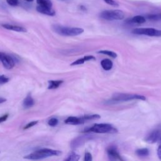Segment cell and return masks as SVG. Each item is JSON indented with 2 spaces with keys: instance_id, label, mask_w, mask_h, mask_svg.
Wrapping results in <instances>:
<instances>
[{
  "instance_id": "obj_1",
  "label": "cell",
  "mask_w": 161,
  "mask_h": 161,
  "mask_svg": "<svg viewBox=\"0 0 161 161\" xmlns=\"http://www.w3.org/2000/svg\"><path fill=\"white\" fill-rule=\"evenodd\" d=\"M62 154L59 150H53L50 149H42L35 151L34 152L24 157L29 160H41L51 156H58Z\"/></svg>"
},
{
  "instance_id": "obj_2",
  "label": "cell",
  "mask_w": 161,
  "mask_h": 161,
  "mask_svg": "<svg viewBox=\"0 0 161 161\" xmlns=\"http://www.w3.org/2000/svg\"><path fill=\"white\" fill-rule=\"evenodd\" d=\"M83 132H94L96 133H117V129L108 123H96L92 127L85 129Z\"/></svg>"
},
{
  "instance_id": "obj_3",
  "label": "cell",
  "mask_w": 161,
  "mask_h": 161,
  "mask_svg": "<svg viewBox=\"0 0 161 161\" xmlns=\"http://www.w3.org/2000/svg\"><path fill=\"white\" fill-rule=\"evenodd\" d=\"M53 30L55 32L62 36H77L84 32V30L81 28L78 27H68V26H64L61 25H53Z\"/></svg>"
},
{
  "instance_id": "obj_4",
  "label": "cell",
  "mask_w": 161,
  "mask_h": 161,
  "mask_svg": "<svg viewBox=\"0 0 161 161\" xmlns=\"http://www.w3.org/2000/svg\"><path fill=\"white\" fill-rule=\"evenodd\" d=\"M134 100H146L144 96L136 95V94H130V93H116L114 94L111 98V101L112 102H124Z\"/></svg>"
},
{
  "instance_id": "obj_5",
  "label": "cell",
  "mask_w": 161,
  "mask_h": 161,
  "mask_svg": "<svg viewBox=\"0 0 161 161\" xmlns=\"http://www.w3.org/2000/svg\"><path fill=\"white\" fill-rule=\"evenodd\" d=\"M100 16L106 20H121L124 19L125 14L123 11L120 10H105L101 13Z\"/></svg>"
},
{
  "instance_id": "obj_6",
  "label": "cell",
  "mask_w": 161,
  "mask_h": 161,
  "mask_svg": "<svg viewBox=\"0 0 161 161\" xmlns=\"http://www.w3.org/2000/svg\"><path fill=\"white\" fill-rule=\"evenodd\" d=\"M132 33L137 35H145L150 37H161V30L153 28H135Z\"/></svg>"
},
{
  "instance_id": "obj_7",
  "label": "cell",
  "mask_w": 161,
  "mask_h": 161,
  "mask_svg": "<svg viewBox=\"0 0 161 161\" xmlns=\"http://www.w3.org/2000/svg\"><path fill=\"white\" fill-rule=\"evenodd\" d=\"M0 61H1L4 68L7 69H13L15 65L14 58L3 52H0Z\"/></svg>"
},
{
  "instance_id": "obj_8",
  "label": "cell",
  "mask_w": 161,
  "mask_h": 161,
  "mask_svg": "<svg viewBox=\"0 0 161 161\" xmlns=\"http://www.w3.org/2000/svg\"><path fill=\"white\" fill-rule=\"evenodd\" d=\"M161 137V130H155L150 133L149 135L145 138V141L149 144H154V143L159 141Z\"/></svg>"
},
{
  "instance_id": "obj_9",
  "label": "cell",
  "mask_w": 161,
  "mask_h": 161,
  "mask_svg": "<svg viewBox=\"0 0 161 161\" xmlns=\"http://www.w3.org/2000/svg\"><path fill=\"white\" fill-rule=\"evenodd\" d=\"M108 157L110 160H123V159L121 157V155L118 152L117 150L115 147H110L107 150Z\"/></svg>"
},
{
  "instance_id": "obj_10",
  "label": "cell",
  "mask_w": 161,
  "mask_h": 161,
  "mask_svg": "<svg viewBox=\"0 0 161 161\" xmlns=\"http://www.w3.org/2000/svg\"><path fill=\"white\" fill-rule=\"evenodd\" d=\"M37 11L43 15L48 16H54L56 15L55 11L52 10V8H48L47 6L38 5L37 6Z\"/></svg>"
},
{
  "instance_id": "obj_11",
  "label": "cell",
  "mask_w": 161,
  "mask_h": 161,
  "mask_svg": "<svg viewBox=\"0 0 161 161\" xmlns=\"http://www.w3.org/2000/svg\"><path fill=\"white\" fill-rule=\"evenodd\" d=\"M1 26L4 28L9 30L15 31V32H26V31H27L26 28L17 25H13L10 24H1Z\"/></svg>"
},
{
  "instance_id": "obj_12",
  "label": "cell",
  "mask_w": 161,
  "mask_h": 161,
  "mask_svg": "<svg viewBox=\"0 0 161 161\" xmlns=\"http://www.w3.org/2000/svg\"><path fill=\"white\" fill-rule=\"evenodd\" d=\"M65 123L69 125H80L85 123V121L83 117H70L65 120Z\"/></svg>"
},
{
  "instance_id": "obj_13",
  "label": "cell",
  "mask_w": 161,
  "mask_h": 161,
  "mask_svg": "<svg viewBox=\"0 0 161 161\" xmlns=\"http://www.w3.org/2000/svg\"><path fill=\"white\" fill-rule=\"evenodd\" d=\"M95 59H96L95 57L93 56H84L83 58H80V59L74 61L71 64V66H78L80 64H83L86 61H89L95 60Z\"/></svg>"
},
{
  "instance_id": "obj_14",
  "label": "cell",
  "mask_w": 161,
  "mask_h": 161,
  "mask_svg": "<svg viewBox=\"0 0 161 161\" xmlns=\"http://www.w3.org/2000/svg\"><path fill=\"white\" fill-rule=\"evenodd\" d=\"M101 66L105 71H110L113 68V62L108 59H105L101 61Z\"/></svg>"
},
{
  "instance_id": "obj_15",
  "label": "cell",
  "mask_w": 161,
  "mask_h": 161,
  "mask_svg": "<svg viewBox=\"0 0 161 161\" xmlns=\"http://www.w3.org/2000/svg\"><path fill=\"white\" fill-rule=\"evenodd\" d=\"M34 104H35L34 100L33 99L32 97L30 95H28L26 97V98L24 101V103H23L24 108L26 109H28L30 108V107L33 106Z\"/></svg>"
},
{
  "instance_id": "obj_16",
  "label": "cell",
  "mask_w": 161,
  "mask_h": 161,
  "mask_svg": "<svg viewBox=\"0 0 161 161\" xmlns=\"http://www.w3.org/2000/svg\"><path fill=\"white\" fill-rule=\"evenodd\" d=\"M64 83L63 80H49L48 81V89H54L59 88L61 85Z\"/></svg>"
},
{
  "instance_id": "obj_17",
  "label": "cell",
  "mask_w": 161,
  "mask_h": 161,
  "mask_svg": "<svg viewBox=\"0 0 161 161\" xmlns=\"http://www.w3.org/2000/svg\"><path fill=\"white\" fill-rule=\"evenodd\" d=\"M131 23H133V24H144L146 21L145 18L140 16V15H137L133 17L132 19L130 20Z\"/></svg>"
},
{
  "instance_id": "obj_18",
  "label": "cell",
  "mask_w": 161,
  "mask_h": 161,
  "mask_svg": "<svg viewBox=\"0 0 161 161\" xmlns=\"http://www.w3.org/2000/svg\"><path fill=\"white\" fill-rule=\"evenodd\" d=\"M136 154L140 157H146L149 155V150L146 148L138 149L136 150Z\"/></svg>"
},
{
  "instance_id": "obj_19",
  "label": "cell",
  "mask_w": 161,
  "mask_h": 161,
  "mask_svg": "<svg viewBox=\"0 0 161 161\" xmlns=\"http://www.w3.org/2000/svg\"><path fill=\"white\" fill-rule=\"evenodd\" d=\"M37 3L38 5L52 8V3L51 0H37Z\"/></svg>"
},
{
  "instance_id": "obj_20",
  "label": "cell",
  "mask_w": 161,
  "mask_h": 161,
  "mask_svg": "<svg viewBox=\"0 0 161 161\" xmlns=\"http://www.w3.org/2000/svg\"><path fill=\"white\" fill-rule=\"evenodd\" d=\"M79 159H80L79 155L77 154L76 153H75L73 152L71 153L68 156V158H67L65 160H66V161H76V160H79Z\"/></svg>"
},
{
  "instance_id": "obj_21",
  "label": "cell",
  "mask_w": 161,
  "mask_h": 161,
  "mask_svg": "<svg viewBox=\"0 0 161 161\" xmlns=\"http://www.w3.org/2000/svg\"><path fill=\"white\" fill-rule=\"evenodd\" d=\"M99 53H102V54H105L106 56H108L109 57H111L112 58H116L117 57V54L114 52L112 51H110L108 50H103V51H100L98 52Z\"/></svg>"
},
{
  "instance_id": "obj_22",
  "label": "cell",
  "mask_w": 161,
  "mask_h": 161,
  "mask_svg": "<svg viewBox=\"0 0 161 161\" xmlns=\"http://www.w3.org/2000/svg\"><path fill=\"white\" fill-rule=\"evenodd\" d=\"M83 118L85 122H88V121H89V120L100 118V116L99 115H88L83 116Z\"/></svg>"
},
{
  "instance_id": "obj_23",
  "label": "cell",
  "mask_w": 161,
  "mask_h": 161,
  "mask_svg": "<svg viewBox=\"0 0 161 161\" xmlns=\"http://www.w3.org/2000/svg\"><path fill=\"white\" fill-rule=\"evenodd\" d=\"M148 19L151 20H161V13L160 14H154V15H149L147 16Z\"/></svg>"
},
{
  "instance_id": "obj_24",
  "label": "cell",
  "mask_w": 161,
  "mask_h": 161,
  "mask_svg": "<svg viewBox=\"0 0 161 161\" xmlns=\"http://www.w3.org/2000/svg\"><path fill=\"white\" fill-rule=\"evenodd\" d=\"M58 122H59V121H58V120L57 118H53L48 121V124L49 126H51V127H56V125L58 124Z\"/></svg>"
},
{
  "instance_id": "obj_25",
  "label": "cell",
  "mask_w": 161,
  "mask_h": 161,
  "mask_svg": "<svg viewBox=\"0 0 161 161\" xmlns=\"http://www.w3.org/2000/svg\"><path fill=\"white\" fill-rule=\"evenodd\" d=\"M9 78L6 77L5 76L1 75L0 76V84H4L9 81Z\"/></svg>"
},
{
  "instance_id": "obj_26",
  "label": "cell",
  "mask_w": 161,
  "mask_h": 161,
  "mask_svg": "<svg viewBox=\"0 0 161 161\" xmlns=\"http://www.w3.org/2000/svg\"><path fill=\"white\" fill-rule=\"evenodd\" d=\"M38 123V121H33V122H30L29 123H28L26 125H25V126L24 127V130H26V129H28L31 127H32L33 126H35V125H37Z\"/></svg>"
},
{
  "instance_id": "obj_27",
  "label": "cell",
  "mask_w": 161,
  "mask_h": 161,
  "mask_svg": "<svg viewBox=\"0 0 161 161\" xmlns=\"http://www.w3.org/2000/svg\"><path fill=\"white\" fill-rule=\"evenodd\" d=\"M6 2L9 5L12 6H15L19 4V0H6Z\"/></svg>"
},
{
  "instance_id": "obj_28",
  "label": "cell",
  "mask_w": 161,
  "mask_h": 161,
  "mask_svg": "<svg viewBox=\"0 0 161 161\" xmlns=\"http://www.w3.org/2000/svg\"><path fill=\"white\" fill-rule=\"evenodd\" d=\"M104 1L107 3L110 4V5L111 6H118V4L114 0H104Z\"/></svg>"
},
{
  "instance_id": "obj_29",
  "label": "cell",
  "mask_w": 161,
  "mask_h": 161,
  "mask_svg": "<svg viewBox=\"0 0 161 161\" xmlns=\"http://www.w3.org/2000/svg\"><path fill=\"white\" fill-rule=\"evenodd\" d=\"M93 160L92 155L89 152H86L84 155V160L85 161H91Z\"/></svg>"
},
{
  "instance_id": "obj_30",
  "label": "cell",
  "mask_w": 161,
  "mask_h": 161,
  "mask_svg": "<svg viewBox=\"0 0 161 161\" xmlns=\"http://www.w3.org/2000/svg\"><path fill=\"white\" fill-rule=\"evenodd\" d=\"M159 147L157 149V155H158V157L161 159V137L160 138L159 140Z\"/></svg>"
},
{
  "instance_id": "obj_31",
  "label": "cell",
  "mask_w": 161,
  "mask_h": 161,
  "mask_svg": "<svg viewBox=\"0 0 161 161\" xmlns=\"http://www.w3.org/2000/svg\"><path fill=\"white\" fill-rule=\"evenodd\" d=\"M8 117V114H6V115H3L2 117H0V123L5 122V121L7 120Z\"/></svg>"
},
{
  "instance_id": "obj_32",
  "label": "cell",
  "mask_w": 161,
  "mask_h": 161,
  "mask_svg": "<svg viewBox=\"0 0 161 161\" xmlns=\"http://www.w3.org/2000/svg\"><path fill=\"white\" fill-rule=\"evenodd\" d=\"M6 99H5V98H0V104L6 102Z\"/></svg>"
},
{
  "instance_id": "obj_33",
  "label": "cell",
  "mask_w": 161,
  "mask_h": 161,
  "mask_svg": "<svg viewBox=\"0 0 161 161\" xmlns=\"http://www.w3.org/2000/svg\"><path fill=\"white\" fill-rule=\"evenodd\" d=\"M25 1H27V2H32V1H33V0H25Z\"/></svg>"
}]
</instances>
